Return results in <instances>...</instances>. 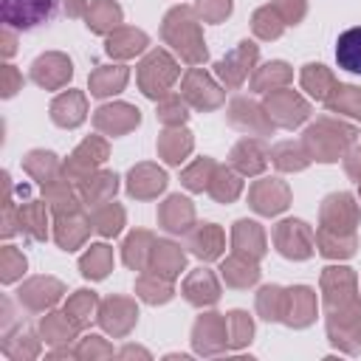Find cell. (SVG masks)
Returning a JSON list of instances; mask_svg holds the SVG:
<instances>
[{"instance_id": "obj_1", "label": "cell", "mask_w": 361, "mask_h": 361, "mask_svg": "<svg viewBox=\"0 0 361 361\" xmlns=\"http://www.w3.org/2000/svg\"><path fill=\"white\" fill-rule=\"evenodd\" d=\"M56 0H3V17L11 25L31 28L51 17Z\"/></svg>"}, {"instance_id": "obj_2", "label": "cell", "mask_w": 361, "mask_h": 361, "mask_svg": "<svg viewBox=\"0 0 361 361\" xmlns=\"http://www.w3.org/2000/svg\"><path fill=\"white\" fill-rule=\"evenodd\" d=\"M336 62L350 73H361V25L347 28L336 42Z\"/></svg>"}]
</instances>
